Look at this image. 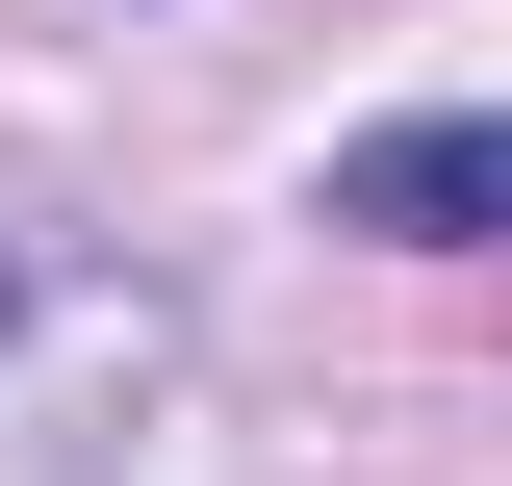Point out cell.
Instances as JSON below:
<instances>
[{
  "instance_id": "6da1fadb",
  "label": "cell",
  "mask_w": 512,
  "mask_h": 486,
  "mask_svg": "<svg viewBox=\"0 0 512 486\" xmlns=\"http://www.w3.org/2000/svg\"><path fill=\"white\" fill-rule=\"evenodd\" d=\"M333 231L487 256V231H512V128H359V154H333Z\"/></svg>"
}]
</instances>
